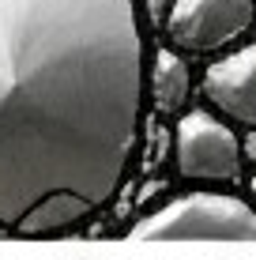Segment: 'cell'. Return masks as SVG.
<instances>
[{"label": "cell", "mask_w": 256, "mask_h": 260, "mask_svg": "<svg viewBox=\"0 0 256 260\" xmlns=\"http://www.w3.org/2000/svg\"><path fill=\"white\" fill-rule=\"evenodd\" d=\"M143 106L132 0H0V226L49 196L113 200Z\"/></svg>", "instance_id": "1"}, {"label": "cell", "mask_w": 256, "mask_h": 260, "mask_svg": "<svg viewBox=\"0 0 256 260\" xmlns=\"http://www.w3.org/2000/svg\"><path fill=\"white\" fill-rule=\"evenodd\" d=\"M136 241H256V211L237 196L189 192L132 226Z\"/></svg>", "instance_id": "2"}, {"label": "cell", "mask_w": 256, "mask_h": 260, "mask_svg": "<svg viewBox=\"0 0 256 260\" xmlns=\"http://www.w3.org/2000/svg\"><path fill=\"white\" fill-rule=\"evenodd\" d=\"M177 170L196 181H237L241 177V143L211 113H185L177 124Z\"/></svg>", "instance_id": "3"}, {"label": "cell", "mask_w": 256, "mask_h": 260, "mask_svg": "<svg viewBox=\"0 0 256 260\" xmlns=\"http://www.w3.org/2000/svg\"><path fill=\"white\" fill-rule=\"evenodd\" d=\"M252 23V0H177L166 30L181 49L207 53L234 42Z\"/></svg>", "instance_id": "4"}, {"label": "cell", "mask_w": 256, "mask_h": 260, "mask_svg": "<svg viewBox=\"0 0 256 260\" xmlns=\"http://www.w3.org/2000/svg\"><path fill=\"white\" fill-rule=\"evenodd\" d=\"M204 94L241 124H256V46H245L204 72Z\"/></svg>", "instance_id": "5"}, {"label": "cell", "mask_w": 256, "mask_h": 260, "mask_svg": "<svg viewBox=\"0 0 256 260\" xmlns=\"http://www.w3.org/2000/svg\"><path fill=\"white\" fill-rule=\"evenodd\" d=\"M151 87H155V102L158 110L177 113L189 98V64L170 49H158L155 57V72H151Z\"/></svg>", "instance_id": "6"}, {"label": "cell", "mask_w": 256, "mask_h": 260, "mask_svg": "<svg viewBox=\"0 0 256 260\" xmlns=\"http://www.w3.org/2000/svg\"><path fill=\"white\" fill-rule=\"evenodd\" d=\"M147 12H151V19L158 23V19L166 15V0H147Z\"/></svg>", "instance_id": "7"}, {"label": "cell", "mask_w": 256, "mask_h": 260, "mask_svg": "<svg viewBox=\"0 0 256 260\" xmlns=\"http://www.w3.org/2000/svg\"><path fill=\"white\" fill-rule=\"evenodd\" d=\"M245 155L256 162V132H249V140H245Z\"/></svg>", "instance_id": "8"}, {"label": "cell", "mask_w": 256, "mask_h": 260, "mask_svg": "<svg viewBox=\"0 0 256 260\" xmlns=\"http://www.w3.org/2000/svg\"><path fill=\"white\" fill-rule=\"evenodd\" d=\"M252 196H256V177H252Z\"/></svg>", "instance_id": "9"}]
</instances>
